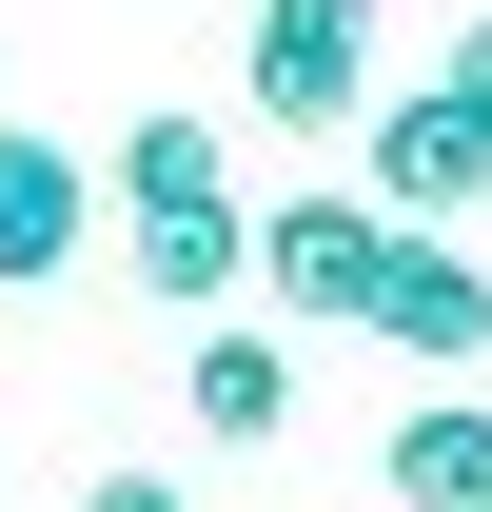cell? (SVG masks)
<instances>
[{"label": "cell", "mask_w": 492, "mask_h": 512, "mask_svg": "<svg viewBox=\"0 0 492 512\" xmlns=\"http://www.w3.org/2000/svg\"><path fill=\"white\" fill-rule=\"evenodd\" d=\"M374 237H394V217H374L355 178H296V197H256V217H237V256H256V296H276L296 335L374 316Z\"/></svg>", "instance_id": "6da1fadb"}, {"label": "cell", "mask_w": 492, "mask_h": 512, "mask_svg": "<svg viewBox=\"0 0 492 512\" xmlns=\"http://www.w3.org/2000/svg\"><path fill=\"white\" fill-rule=\"evenodd\" d=\"M237 99H256V119H355V99H374V0H256V20H237Z\"/></svg>", "instance_id": "7a4b0ae2"}, {"label": "cell", "mask_w": 492, "mask_h": 512, "mask_svg": "<svg viewBox=\"0 0 492 512\" xmlns=\"http://www.w3.org/2000/svg\"><path fill=\"white\" fill-rule=\"evenodd\" d=\"M355 335H394L414 375H473V355H492V276H473V237H453V217H394V237H374V316H355Z\"/></svg>", "instance_id": "3957f363"}, {"label": "cell", "mask_w": 492, "mask_h": 512, "mask_svg": "<svg viewBox=\"0 0 492 512\" xmlns=\"http://www.w3.org/2000/svg\"><path fill=\"white\" fill-rule=\"evenodd\" d=\"M355 197L374 217H453L473 237V197H492V119H453V99H355Z\"/></svg>", "instance_id": "277c9868"}, {"label": "cell", "mask_w": 492, "mask_h": 512, "mask_svg": "<svg viewBox=\"0 0 492 512\" xmlns=\"http://www.w3.org/2000/svg\"><path fill=\"white\" fill-rule=\"evenodd\" d=\"M79 237H99V158L0 119V296H20V276H79Z\"/></svg>", "instance_id": "5b68a950"}, {"label": "cell", "mask_w": 492, "mask_h": 512, "mask_svg": "<svg viewBox=\"0 0 492 512\" xmlns=\"http://www.w3.org/2000/svg\"><path fill=\"white\" fill-rule=\"evenodd\" d=\"M374 473H394V512H492V394L433 375L414 414H394V453H374Z\"/></svg>", "instance_id": "8992f818"}, {"label": "cell", "mask_w": 492, "mask_h": 512, "mask_svg": "<svg viewBox=\"0 0 492 512\" xmlns=\"http://www.w3.org/2000/svg\"><path fill=\"white\" fill-rule=\"evenodd\" d=\"M178 414H197L217 453H276V434H296V335H237V316H217L197 375H178Z\"/></svg>", "instance_id": "52a82bcc"}, {"label": "cell", "mask_w": 492, "mask_h": 512, "mask_svg": "<svg viewBox=\"0 0 492 512\" xmlns=\"http://www.w3.org/2000/svg\"><path fill=\"white\" fill-rule=\"evenodd\" d=\"M138 296H158V316H217V296H256L237 197H158V217H138Z\"/></svg>", "instance_id": "ba28073f"}, {"label": "cell", "mask_w": 492, "mask_h": 512, "mask_svg": "<svg viewBox=\"0 0 492 512\" xmlns=\"http://www.w3.org/2000/svg\"><path fill=\"white\" fill-rule=\"evenodd\" d=\"M158 197H237L217 178V119H138L119 158H99V217H158Z\"/></svg>", "instance_id": "9c48e42d"}, {"label": "cell", "mask_w": 492, "mask_h": 512, "mask_svg": "<svg viewBox=\"0 0 492 512\" xmlns=\"http://www.w3.org/2000/svg\"><path fill=\"white\" fill-rule=\"evenodd\" d=\"M433 99H453V119H492V20H453V60H433Z\"/></svg>", "instance_id": "30bf717a"}, {"label": "cell", "mask_w": 492, "mask_h": 512, "mask_svg": "<svg viewBox=\"0 0 492 512\" xmlns=\"http://www.w3.org/2000/svg\"><path fill=\"white\" fill-rule=\"evenodd\" d=\"M79 512H197L178 473H79Z\"/></svg>", "instance_id": "8fae6325"}]
</instances>
